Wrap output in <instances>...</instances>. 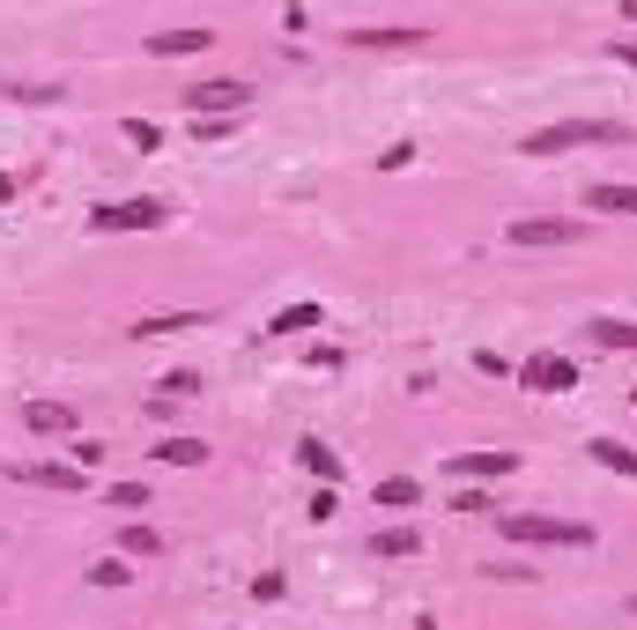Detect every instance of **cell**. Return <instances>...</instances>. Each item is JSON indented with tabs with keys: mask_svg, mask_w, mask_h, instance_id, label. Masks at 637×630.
<instances>
[{
	"mask_svg": "<svg viewBox=\"0 0 637 630\" xmlns=\"http://www.w3.org/2000/svg\"><path fill=\"white\" fill-rule=\"evenodd\" d=\"M637 126L630 119H556V126H534L519 149L526 156H571V149H608V141H630Z\"/></svg>",
	"mask_w": 637,
	"mask_h": 630,
	"instance_id": "6da1fadb",
	"label": "cell"
},
{
	"mask_svg": "<svg viewBox=\"0 0 637 630\" xmlns=\"http://www.w3.org/2000/svg\"><path fill=\"white\" fill-rule=\"evenodd\" d=\"M497 534L519 549H594V527L586 519H549V512H505Z\"/></svg>",
	"mask_w": 637,
	"mask_h": 630,
	"instance_id": "7a4b0ae2",
	"label": "cell"
},
{
	"mask_svg": "<svg viewBox=\"0 0 637 630\" xmlns=\"http://www.w3.org/2000/svg\"><path fill=\"white\" fill-rule=\"evenodd\" d=\"M245 104H253V83H245V75H215V83L186 89V112H193V119H230V112H245Z\"/></svg>",
	"mask_w": 637,
	"mask_h": 630,
	"instance_id": "3957f363",
	"label": "cell"
},
{
	"mask_svg": "<svg viewBox=\"0 0 637 630\" xmlns=\"http://www.w3.org/2000/svg\"><path fill=\"white\" fill-rule=\"evenodd\" d=\"M164 201H149V193H141V201H104V209H89V230H97V238H119V230H164Z\"/></svg>",
	"mask_w": 637,
	"mask_h": 630,
	"instance_id": "277c9868",
	"label": "cell"
},
{
	"mask_svg": "<svg viewBox=\"0 0 637 630\" xmlns=\"http://www.w3.org/2000/svg\"><path fill=\"white\" fill-rule=\"evenodd\" d=\"M437 475H453V482H468V490H489V482L519 475V453H511V445H497V453H453Z\"/></svg>",
	"mask_w": 637,
	"mask_h": 630,
	"instance_id": "5b68a950",
	"label": "cell"
},
{
	"mask_svg": "<svg viewBox=\"0 0 637 630\" xmlns=\"http://www.w3.org/2000/svg\"><path fill=\"white\" fill-rule=\"evenodd\" d=\"M341 45L348 52H416V45H430V30L423 23H356Z\"/></svg>",
	"mask_w": 637,
	"mask_h": 630,
	"instance_id": "8992f818",
	"label": "cell"
},
{
	"mask_svg": "<svg viewBox=\"0 0 637 630\" xmlns=\"http://www.w3.org/2000/svg\"><path fill=\"white\" fill-rule=\"evenodd\" d=\"M505 238H511V245H578L586 223H578V215H519Z\"/></svg>",
	"mask_w": 637,
	"mask_h": 630,
	"instance_id": "52a82bcc",
	"label": "cell"
},
{
	"mask_svg": "<svg viewBox=\"0 0 637 630\" xmlns=\"http://www.w3.org/2000/svg\"><path fill=\"white\" fill-rule=\"evenodd\" d=\"M511 378H519L526 393H571V386H578V364H571V356H526Z\"/></svg>",
	"mask_w": 637,
	"mask_h": 630,
	"instance_id": "ba28073f",
	"label": "cell"
},
{
	"mask_svg": "<svg viewBox=\"0 0 637 630\" xmlns=\"http://www.w3.org/2000/svg\"><path fill=\"white\" fill-rule=\"evenodd\" d=\"M141 52H149V60H193V52H215V30L208 23H178V30H156Z\"/></svg>",
	"mask_w": 637,
	"mask_h": 630,
	"instance_id": "9c48e42d",
	"label": "cell"
},
{
	"mask_svg": "<svg viewBox=\"0 0 637 630\" xmlns=\"http://www.w3.org/2000/svg\"><path fill=\"white\" fill-rule=\"evenodd\" d=\"M586 209H594V215H637V186L594 178V186H586Z\"/></svg>",
	"mask_w": 637,
	"mask_h": 630,
	"instance_id": "30bf717a",
	"label": "cell"
},
{
	"mask_svg": "<svg viewBox=\"0 0 637 630\" xmlns=\"http://www.w3.org/2000/svg\"><path fill=\"white\" fill-rule=\"evenodd\" d=\"M156 467H208V438H156Z\"/></svg>",
	"mask_w": 637,
	"mask_h": 630,
	"instance_id": "8fae6325",
	"label": "cell"
},
{
	"mask_svg": "<svg viewBox=\"0 0 637 630\" xmlns=\"http://www.w3.org/2000/svg\"><path fill=\"white\" fill-rule=\"evenodd\" d=\"M297 467H304V475H319V482H334V475H341V453L327 445V438H297Z\"/></svg>",
	"mask_w": 637,
	"mask_h": 630,
	"instance_id": "7c38bea8",
	"label": "cell"
},
{
	"mask_svg": "<svg viewBox=\"0 0 637 630\" xmlns=\"http://www.w3.org/2000/svg\"><path fill=\"white\" fill-rule=\"evenodd\" d=\"M586 453H594V461L608 467V475H623V482H637V445H623V438H594Z\"/></svg>",
	"mask_w": 637,
	"mask_h": 630,
	"instance_id": "4fadbf2b",
	"label": "cell"
},
{
	"mask_svg": "<svg viewBox=\"0 0 637 630\" xmlns=\"http://www.w3.org/2000/svg\"><path fill=\"white\" fill-rule=\"evenodd\" d=\"M15 482H38V490H82V475L75 467H52V461H38V467H8Z\"/></svg>",
	"mask_w": 637,
	"mask_h": 630,
	"instance_id": "5bb4252c",
	"label": "cell"
},
{
	"mask_svg": "<svg viewBox=\"0 0 637 630\" xmlns=\"http://www.w3.org/2000/svg\"><path fill=\"white\" fill-rule=\"evenodd\" d=\"M23 423H30V430H44V438H60V430H75V408H60V401H30V408H23Z\"/></svg>",
	"mask_w": 637,
	"mask_h": 630,
	"instance_id": "9a60e30c",
	"label": "cell"
},
{
	"mask_svg": "<svg viewBox=\"0 0 637 630\" xmlns=\"http://www.w3.org/2000/svg\"><path fill=\"white\" fill-rule=\"evenodd\" d=\"M112 542H119V556H127V564H141V556H164V534H149V527H119Z\"/></svg>",
	"mask_w": 637,
	"mask_h": 630,
	"instance_id": "2e32d148",
	"label": "cell"
},
{
	"mask_svg": "<svg viewBox=\"0 0 637 630\" xmlns=\"http://www.w3.org/2000/svg\"><path fill=\"white\" fill-rule=\"evenodd\" d=\"M311 319H319V297H304V304H282V312L267 319V335H304Z\"/></svg>",
	"mask_w": 637,
	"mask_h": 630,
	"instance_id": "e0dca14e",
	"label": "cell"
},
{
	"mask_svg": "<svg viewBox=\"0 0 637 630\" xmlns=\"http://www.w3.org/2000/svg\"><path fill=\"white\" fill-rule=\"evenodd\" d=\"M201 319H208V312H156V319H141L133 335H141V341H156V335H186V327H201Z\"/></svg>",
	"mask_w": 637,
	"mask_h": 630,
	"instance_id": "ac0fdd59",
	"label": "cell"
},
{
	"mask_svg": "<svg viewBox=\"0 0 637 630\" xmlns=\"http://www.w3.org/2000/svg\"><path fill=\"white\" fill-rule=\"evenodd\" d=\"M586 335H594L600 349H630V356H637V319H594Z\"/></svg>",
	"mask_w": 637,
	"mask_h": 630,
	"instance_id": "d6986e66",
	"label": "cell"
},
{
	"mask_svg": "<svg viewBox=\"0 0 637 630\" xmlns=\"http://www.w3.org/2000/svg\"><path fill=\"white\" fill-rule=\"evenodd\" d=\"M416 497H423V482H416V475H385V482H379V504H385V512H408Z\"/></svg>",
	"mask_w": 637,
	"mask_h": 630,
	"instance_id": "ffe728a7",
	"label": "cell"
},
{
	"mask_svg": "<svg viewBox=\"0 0 637 630\" xmlns=\"http://www.w3.org/2000/svg\"><path fill=\"white\" fill-rule=\"evenodd\" d=\"M89 587H104V593H119V587H133V564L127 556H104L97 571H89Z\"/></svg>",
	"mask_w": 637,
	"mask_h": 630,
	"instance_id": "44dd1931",
	"label": "cell"
},
{
	"mask_svg": "<svg viewBox=\"0 0 637 630\" xmlns=\"http://www.w3.org/2000/svg\"><path fill=\"white\" fill-rule=\"evenodd\" d=\"M423 549V534L416 527H393V534H379V556H416Z\"/></svg>",
	"mask_w": 637,
	"mask_h": 630,
	"instance_id": "7402d4cb",
	"label": "cell"
},
{
	"mask_svg": "<svg viewBox=\"0 0 637 630\" xmlns=\"http://www.w3.org/2000/svg\"><path fill=\"white\" fill-rule=\"evenodd\" d=\"M178 393H201V371H186V364L164 371V401H178Z\"/></svg>",
	"mask_w": 637,
	"mask_h": 630,
	"instance_id": "603a6c76",
	"label": "cell"
},
{
	"mask_svg": "<svg viewBox=\"0 0 637 630\" xmlns=\"http://www.w3.org/2000/svg\"><path fill=\"white\" fill-rule=\"evenodd\" d=\"M112 504L133 512V504H149V482H112Z\"/></svg>",
	"mask_w": 637,
	"mask_h": 630,
	"instance_id": "cb8c5ba5",
	"label": "cell"
},
{
	"mask_svg": "<svg viewBox=\"0 0 637 630\" xmlns=\"http://www.w3.org/2000/svg\"><path fill=\"white\" fill-rule=\"evenodd\" d=\"M408 164H416V141H393V149L379 156V171H408Z\"/></svg>",
	"mask_w": 637,
	"mask_h": 630,
	"instance_id": "d4e9b609",
	"label": "cell"
},
{
	"mask_svg": "<svg viewBox=\"0 0 637 630\" xmlns=\"http://www.w3.org/2000/svg\"><path fill=\"white\" fill-rule=\"evenodd\" d=\"M474 371H482V378H511V364L497 356V349H474Z\"/></svg>",
	"mask_w": 637,
	"mask_h": 630,
	"instance_id": "484cf974",
	"label": "cell"
},
{
	"mask_svg": "<svg viewBox=\"0 0 637 630\" xmlns=\"http://www.w3.org/2000/svg\"><path fill=\"white\" fill-rule=\"evenodd\" d=\"M253 601H282V571H253Z\"/></svg>",
	"mask_w": 637,
	"mask_h": 630,
	"instance_id": "4316f807",
	"label": "cell"
},
{
	"mask_svg": "<svg viewBox=\"0 0 637 630\" xmlns=\"http://www.w3.org/2000/svg\"><path fill=\"white\" fill-rule=\"evenodd\" d=\"M15 186H23V178H15V171H0V209L15 201Z\"/></svg>",
	"mask_w": 637,
	"mask_h": 630,
	"instance_id": "83f0119b",
	"label": "cell"
},
{
	"mask_svg": "<svg viewBox=\"0 0 637 630\" xmlns=\"http://www.w3.org/2000/svg\"><path fill=\"white\" fill-rule=\"evenodd\" d=\"M615 60H637V45H615Z\"/></svg>",
	"mask_w": 637,
	"mask_h": 630,
	"instance_id": "f1b7e54d",
	"label": "cell"
},
{
	"mask_svg": "<svg viewBox=\"0 0 637 630\" xmlns=\"http://www.w3.org/2000/svg\"><path fill=\"white\" fill-rule=\"evenodd\" d=\"M623 15H630V23H637V0H623Z\"/></svg>",
	"mask_w": 637,
	"mask_h": 630,
	"instance_id": "f546056e",
	"label": "cell"
}]
</instances>
